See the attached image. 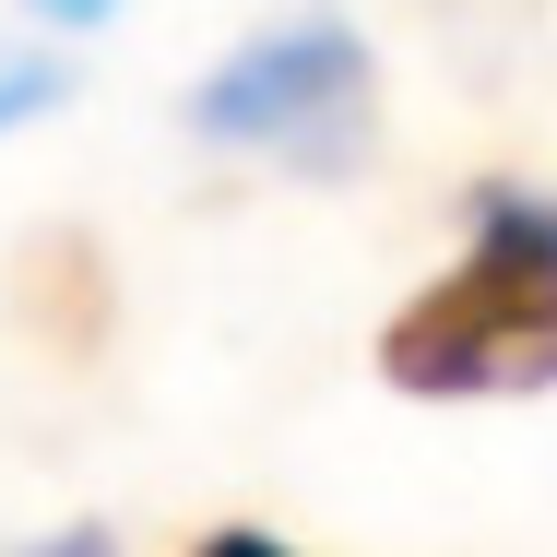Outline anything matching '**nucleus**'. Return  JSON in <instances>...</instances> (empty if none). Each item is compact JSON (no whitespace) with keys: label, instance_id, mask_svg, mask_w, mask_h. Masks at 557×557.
I'll use <instances>...</instances> for the list:
<instances>
[{"label":"nucleus","instance_id":"nucleus-1","mask_svg":"<svg viewBox=\"0 0 557 557\" xmlns=\"http://www.w3.org/2000/svg\"><path fill=\"white\" fill-rule=\"evenodd\" d=\"M380 380L416 404H522L557 380V202L498 178L440 285L380 321Z\"/></svg>","mask_w":557,"mask_h":557},{"label":"nucleus","instance_id":"nucleus-3","mask_svg":"<svg viewBox=\"0 0 557 557\" xmlns=\"http://www.w3.org/2000/svg\"><path fill=\"white\" fill-rule=\"evenodd\" d=\"M60 96H72V72H60V60L0 48V131H12V119H36V108H60Z\"/></svg>","mask_w":557,"mask_h":557},{"label":"nucleus","instance_id":"nucleus-4","mask_svg":"<svg viewBox=\"0 0 557 557\" xmlns=\"http://www.w3.org/2000/svg\"><path fill=\"white\" fill-rule=\"evenodd\" d=\"M190 557H297V546H285V534H249V522H237V534H202Z\"/></svg>","mask_w":557,"mask_h":557},{"label":"nucleus","instance_id":"nucleus-2","mask_svg":"<svg viewBox=\"0 0 557 557\" xmlns=\"http://www.w3.org/2000/svg\"><path fill=\"white\" fill-rule=\"evenodd\" d=\"M190 131H202V143H225V154L309 166V178H333V166H368L380 96H368V48H356V24L309 12V24H273V36H249L237 60H214V72H202V96H190Z\"/></svg>","mask_w":557,"mask_h":557},{"label":"nucleus","instance_id":"nucleus-5","mask_svg":"<svg viewBox=\"0 0 557 557\" xmlns=\"http://www.w3.org/2000/svg\"><path fill=\"white\" fill-rule=\"evenodd\" d=\"M36 12H48V24H108L119 0H36Z\"/></svg>","mask_w":557,"mask_h":557},{"label":"nucleus","instance_id":"nucleus-6","mask_svg":"<svg viewBox=\"0 0 557 557\" xmlns=\"http://www.w3.org/2000/svg\"><path fill=\"white\" fill-rule=\"evenodd\" d=\"M36 557H119L108 534H60V546H36Z\"/></svg>","mask_w":557,"mask_h":557}]
</instances>
